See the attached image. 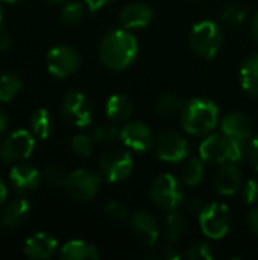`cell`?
Wrapping results in <instances>:
<instances>
[{
  "label": "cell",
  "instance_id": "603a6c76",
  "mask_svg": "<svg viewBox=\"0 0 258 260\" xmlns=\"http://www.w3.org/2000/svg\"><path fill=\"white\" fill-rule=\"evenodd\" d=\"M240 78L246 93H249L254 98H258V53L249 56L243 62Z\"/></svg>",
  "mask_w": 258,
  "mask_h": 260
},
{
  "label": "cell",
  "instance_id": "83f0119b",
  "mask_svg": "<svg viewBox=\"0 0 258 260\" xmlns=\"http://www.w3.org/2000/svg\"><path fill=\"white\" fill-rule=\"evenodd\" d=\"M182 107H184V102L181 98H178L175 94H166L157 102L155 110L161 116H172V114L178 113Z\"/></svg>",
  "mask_w": 258,
  "mask_h": 260
},
{
  "label": "cell",
  "instance_id": "ffe728a7",
  "mask_svg": "<svg viewBox=\"0 0 258 260\" xmlns=\"http://www.w3.org/2000/svg\"><path fill=\"white\" fill-rule=\"evenodd\" d=\"M240 171L236 165L230 163V165H224L216 177V187L220 193L224 195H233L237 192V189L240 187Z\"/></svg>",
  "mask_w": 258,
  "mask_h": 260
},
{
  "label": "cell",
  "instance_id": "6da1fadb",
  "mask_svg": "<svg viewBox=\"0 0 258 260\" xmlns=\"http://www.w3.org/2000/svg\"><path fill=\"white\" fill-rule=\"evenodd\" d=\"M138 44L132 34L126 30H113L103 37L99 56L102 62L111 70L126 69L137 56Z\"/></svg>",
  "mask_w": 258,
  "mask_h": 260
},
{
  "label": "cell",
  "instance_id": "4dcf8cb0",
  "mask_svg": "<svg viewBox=\"0 0 258 260\" xmlns=\"http://www.w3.org/2000/svg\"><path fill=\"white\" fill-rule=\"evenodd\" d=\"M245 17H246V11L240 5H230L228 8L224 9L220 18L228 26H239L240 23H243Z\"/></svg>",
  "mask_w": 258,
  "mask_h": 260
},
{
  "label": "cell",
  "instance_id": "d6a6232c",
  "mask_svg": "<svg viewBox=\"0 0 258 260\" xmlns=\"http://www.w3.org/2000/svg\"><path fill=\"white\" fill-rule=\"evenodd\" d=\"M122 131L111 125H100L94 129V140L97 143H111L120 137Z\"/></svg>",
  "mask_w": 258,
  "mask_h": 260
},
{
  "label": "cell",
  "instance_id": "44dd1931",
  "mask_svg": "<svg viewBox=\"0 0 258 260\" xmlns=\"http://www.w3.org/2000/svg\"><path fill=\"white\" fill-rule=\"evenodd\" d=\"M59 257L64 260H97L100 254L96 247L85 241H71L62 247Z\"/></svg>",
  "mask_w": 258,
  "mask_h": 260
},
{
  "label": "cell",
  "instance_id": "60d3db41",
  "mask_svg": "<svg viewBox=\"0 0 258 260\" xmlns=\"http://www.w3.org/2000/svg\"><path fill=\"white\" fill-rule=\"evenodd\" d=\"M204 209V206H202V203H201V200L199 198H192L190 201H189V210L190 212H201Z\"/></svg>",
  "mask_w": 258,
  "mask_h": 260
},
{
  "label": "cell",
  "instance_id": "1f68e13d",
  "mask_svg": "<svg viewBox=\"0 0 258 260\" xmlns=\"http://www.w3.org/2000/svg\"><path fill=\"white\" fill-rule=\"evenodd\" d=\"M187 257L190 260H211L214 257V253L208 242H196L189 247Z\"/></svg>",
  "mask_w": 258,
  "mask_h": 260
},
{
  "label": "cell",
  "instance_id": "4316f807",
  "mask_svg": "<svg viewBox=\"0 0 258 260\" xmlns=\"http://www.w3.org/2000/svg\"><path fill=\"white\" fill-rule=\"evenodd\" d=\"M184 230H186V219L182 218L181 213L172 212L166 221V239L175 242L182 236Z\"/></svg>",
  "mask_w": 258,
  "mask_h": 260
},
{
  "label": "cell",
  "instance_id": "5bb4252c",
  "mask_svg": "<svg viewBox=\"0 0 258 260\" xmlns=\"http://www.w3.org/2000/svg\"><path fill=\"white\" fill-rule=\"evenodd\" d=\"M120 139L125 142L126 146L137 152H146L154 145L152 131L141 122H132L122 129Z\"/></svg>",
  "mask_w": 258,
  "mask_h": 260
},
{
  "label": "cell",
  "instance_id": "4fadbf2b",
  "mask_svg": "<svg viewBox=\"0 0 258 260\" xmlns=\"http://www.w3.org/2000/svg\"><path fill=\"white\" fill-rule=\"evenodd\" d=\"M157 155L164 161H181L187 155V142L176 131H163L155 142Z\"/></svg>",
  "mask_w": 258,
  "mask_h": 260
},
{
  "label": "cell",
  "instance_id": "f35d334b",
  "mask_svg": "<svg viewBox=\"0 0 258 260\" xmlns=\"http://www.w3.org/2000/svg\"><path fill=\"white\" fill-rule=\"evenodd\" d=\"M248 225H249L251 232L258 236V209H254L249 213V216H248Z\"/></svg>",
  "mask_w": 258,
  "mask_h": 260
},
{
  "label": "cell",
  "instance_id": "7c38bea8",
  "mask_svg": "<svg viewBox=\"0 0 258 260\" xmlns=\"http://www.w3.org/2000/svg\"><path fill=\"white\" fill-rule=\"evenodd\" d=\"M129 232L132 238L143 247H154L158 239V224L157 219L144 212L138 210L129 218Z\"/></svg>",
  "mask_w": 258,
  "mask_h": 260
},
{
  "label": "cell",
  "instance_id": "f546056e",
  "mask_svg": "<svg viewBox=\"0 0 258 260\" xmlns=\"http://www.w3.org/2000/svg\"><path fill=\"white\" fill-rule=\"evenodd\" d=\"M84 12H85V8L82 3L71 2V3L64 6V9L61 12V21H64L65 24H75V23L82 20Z\"/></svg>",
  "mask_w": 258,
  "mask_h": 260
},
{
  "label": "cell",
  "instance_id": "9a60e30c",
  "mask_svg": "<svg viewBox=\"0 0 258 260\" xmlns=\"http://www.w3.org/2000/svg\"><path fill=\"white\" fill-rule=\"evenodd\" d=\"M252 129L251 119L242 113H231L222 119V133L233 140L246 142L252 136Z\"/></svg>",
  "mask_w": 258,
  "mask_h": 260
},
{
  "label": "cell",
  "instance_id": "681fc988",
  "mask_svg": "<svg viewBox=\"0 0 258 260\" xmlns=\"http://www.w3.org/2000/svg\"><path fill=\"white\" fill-rule=\"evenodd\" d=\"M192 2H198V0H192Z\"/></svg>",
  "mask_w": 258,
  "mask_h": 260
},
{
  "label": "cell",
  "instance_id": "e575fe53",
  "mask_svg": "<svg viewBox=\"0 0 258 260\" xmlns=\"http://www.w3.org/2000/svg\"><path fill=\"white\" fill-rule=\"evenodd\" d=\"M146 256L149 259L154 260H178L181 257V254L176 251V248H172V247H158V248H154Z\"/></svg>",
  "mask_w": 258,
  "mask_h": 260
},
{
  "label": "cell",
  "instance_id": "7402d4cb",
  "mask_svg": "<svg viewBox=\"0 0 258 260\" xmlns=\"http://www.w3.org/2000/svg\"><path fill=\"white\" fill-rule=\"evenodd\" d=\"M132 110H134V107H132L131 99L123 94H114L106 102L108 119H111L114 122L128 120L132 116Z\"/></svg>",
  "mask_w": 258,
  "mask_h": 260
},
{
  "label": "cell",
  "instance_id": "74e56055",
  "mask_svg": "<svg viewBox=\"0 0 258 260\" xmlns=\"http://www.w3.org/2000/svg\"><path fill=\"white\" fill-rule=\"evenodd\" d=\"M249 161L254 169L258 171V136H255L249 145Z\"/></svg>",
  "mask_w": 258,
  "mask_h": 260
},
{
  "label": "cell",
  "instance_id": "c3c4849f",
  "mask_svg": "<svg viewBox=\"0 0 258 260\" xmlns=\"http://www.w3.org/2000/svg\"><path fill=\"white\" fill-rule=\"evenodd\" d=\"M3 2H17V0H3Z\"/></svg>",
  "mask_w": 258,
  "mask_h": 260
},
{
  "label": "cell",
  "instance_id": "30bf717a",
  "mask_svg": "<svg viewBox=\"0 0 258 260\" xmlns=\"http://www.w3.org/2000/svg\"><path fill=\"white\" fill-rule=\"evenodd\" d=\"M33 139L32 136L24 131L18 129L11 133L0 145V160L2 161H17L27 158L33 151Z\"/></svg>",
  "mask_w": 258,
  "mask_h": 260
},
{
  "label": "cell",
  "instance_id": "ee69618b",
  "mask_svg": "<svg viewBox=\"0 0 258 260\" xmlns=\"http://www.w3.org/2000/svg\"><path fill=\"white\" fill-rule=\"evenodd\" d=\"M252 32H254V37H255V40L258 41V14L255 15L254 21H252Z\"/></svg>",
  "mask_w": 258,
  "mask_h": 260
},
{
  "label": "cell",
  "instance_id": "8d00e7d4",
  "mask_svg": "<svg viewBox=\"0 0 258 260\" xmlns=\"http://www.w3.org/2000/svg\"><path fill=\"white\" fill-rule=\"evenodd\" d=\"M243 197L248 204H258V178H252L245 184Z\"/></svg>",
  "mask_w": 258,
  "mask_h": 260
},
{
  "label": "cell",
  "instance_id": "d4e9b609",
  "mask_svg": "<svg viewBox=\"0 0 258 260\" xmlns=\"http://www.w3.org/2000/svg\"><path fill=\"white\" fill-rule=\"evenodd\" d=\"M32 131L40 139H47L52 133V117L47 110L40 108L35 111V114L30 119Z\"/></svg>",
  "mask_w": 258,
  "mask_h": 260
},
{
  "label": "cell",
  "instance_id": "f1b7e54d",
  "mask_svg": "<svg viewBox=\"0 0 258 260\" xmlns=\"http://www.w3.org/2000/svg\"><path fill=\"white\" fill-rule=\"evenodd\" d=\"M44 183L50 187V189H59V187H64V183H65V174L61 168H58L56 165H47L44 169H43V174H41Z\"/></svg>",
  "mask_w": 258,
  "mask_h": 260
},
{
  "label": "cell",
  "instance_id": "b9f144b4",
  "mask_svg": "<svg viewBox=\"0 0 258 260\" xmlns=\"http://www.w3.org/2000/svg\"><path fill=\"white\" fill-rule=\"evenodd\" d=\"M11 43V38L8 35V32H5L3 29H0V50L6 49Z\"/></svg>",
  "mask_w": 258,
  "mask_h": 260
},
{
  "label": "cell",
  "instance_id": "484cf974",
  "mask_svg": "<svg viewBox=\"0 0 258 260\" xmlns=\"http://www.w3.org/2000/svg\"><path fill=\"white\" fill-rule=\"evenodd\" d=\"M204 177V166L199 160L192 158L186 163L182 169V183L186 186H198Z\"/></svg>",
  "mask_w": 258,
  "mask_h": 260
},
{
  "label": "cell",
  "instance_id": "e0dca14e",
  "mask_svg": "<svg viewBox=\"0 0 258 260\" xmlns=\"http://www.w3.org/2000/svg\"><path fill=\"white\" fill-rule=\"evenodd\" d=\"M154 17L152 9L144 3H131L120 14V23L126 29L144 27Z\"/></svg>",
  "mask_w": 258,
  "mask_h": 260
},
{
  "label": "cell",
  "instance_id": "836d02e7",
  "mask_svg": "<svg viewBox=\"0 0 258 260\" xmlns=\"http://www.w3.org/2000/svg\"><path fill=\"white\" fill-rule=\"evenodd\" d=\"M71 148L79 157H90L93 152V142L87 136H76L71 140Z\"/></svg>",
  "mask_w": 258,
  "mask_h": 260
},
{
  "label": "cell",
  "instance_id": "7a4b0ae2",
  "mask_svg": "<svg viewBox=\"0 0 258 260\" xmlns=\"http://www.w3.org/2000/svg\"><path fill=\"white\" fill-rule=\"evenodd\" d=\"M219 120V111L214 102L204 98L189 101L181 111L182 128L193 136H202L214 129Z\"/></svg>",
  "mask_w": 258,
  "mask_h": 260
},
{
  "label": "cell",
  "instance_id": "bcb514c9",
  "mask_svg": "<svg viewBox=\"0 0 258 260\" xmlns=\"http://www.w3.org/2000/svg\"><path fill=\"white\" fill-rule=\"evenodd\" d=\"M44 2H47V3H50V5H55V3H59V2H62V0H44Z\"/></svg>",
  "mask_w": 258,
  "mask_h": 260
},
{
  "label": "cell",
  "instance_id": "ba28073f",
  "mask_svg": "<svg viewBox=\"0 0 258 260\" xmlns=\"http://www.w3.org/2000/svg\"><path fill=\"white\" fill-rule=\"evenodd\" d=\"M100 169L108 181L119 183L126 180L132 172V158L126 151L109 149L100 157Z\"/></svg>",
  "mask_w": 258,
  "mask_h": 260
},
{
  "label": "cell",
  "instance_id": "ac0fdd59",
  "mask_svg": "<svg viewBox=\"0 0 258 260\" xmlns=\"http://www.w3.org/2000/svg\"><path fill=\"white\" fill-rule=\"evenodd\" d=\"M58 247L55 238L47 233H36L30 236L24 244V253L32 259H47L50 257Z\"/></svg>",
  "mask_w": 258,
  "mask_h": 260
},
{
  "label": "cell",
  "instance_id": "7bdbcfd3",
  "mask_svg": "<svg viewBox=\"0 0 258 260\" xmlns=\"http://www.w3.org/2000/svg\"><path fill=\"white\" fill-rule=\"evenodd\" d=\"M6 200V184L5 181L0 178V204Z\"/></svg>",
  "mask_w": 258,
  "mask_h": 260
},
{
  "label": "cell",
  "instance_id": "cb8c5ba5",
  "mask_svg": "<svg viewBox=\"0 0 258 260\" xmlns=\"http://www.w3.org/2000/svg\"><path fill=\"white\" fill-rule=\"evenodd\" d=\"M21 79L14 72L0 73V102L11 101L21 90Z\"/></svg>",
  "mask_w": 258,
  "mask_h": 260
},
{
  "label": "cell",
  "instance_id": "2e32d148",
  "mask_svg": "<svg viewBox=\"0 0 258 260\" xmlns=\"http://www.w3.org/2000/svg\"><path fill=\"white\" fill-rule=\"evenodd\" d=\"M40 172L29 165H17L11 169L9 174L11 186L20 193L35 190L40 184Z\"/></svg>",
  "mask_w": 258,
  "mask_h": 260
},
{
  "label": "cell",
  "instance_id": "277c9868",
  "mask_svg": "<svg viewBox=\"0 0 258 260\" xmlns=\"http://www.w3.org/2000/svg\"><path fill=\"white\" fill-rule=\"evenodd\" d=\"M192 49L202 58L211 59L220 49L222 44V32L217 23L211 20H204L195 24L190 30L189 37Z\"/></svg>",
  "mask_w": 258,
  "mask_h": 260
},
{
  "label": "cell",
  "instance_id": "9c48e42d",
  "mask_svg": "<svg viewBox=\"0 0 258 260\" xmlns=\"http://www.w3.org/2000/svg\"><path fill=\"white\" fill-rule=\"evenodd\" d=\"M62 113L64 116L79 128H85L91 123L93 119V107L84 93L78 90H71L65 94L62 101Z\"/></svg>",
  "mask_w": 258,
  "mask_h": 260
},
{
  "label": "cell",
  "instance_id": "8992f818",
  "mask_svg": "<svg viewBox=\"0 0 258 260\" xmlns=\"http://www.w3.org/2000/svg\"><path fill=\"white\" fill-rule=\"evenodd\" d=\"M151 197L158 207L166 210H175L184 200L179 181L170 174L160 175L154 181Z\"/></svg>",
  "mask_w": 258,
  "mask_h": 260
},
{
  "label": "cell",
  "instance_id": "7dc6e473",
  "mask_svg": "<svg viewBox=\"0 0 258 260\" xmlns=\"http://www.w3.org/2000/svg\"><path fill=\"white\" fill-rule=\"evenodd\" d=\"M2 15H3V12H2V8H0V29H2Z\"/></svg>",
  "mask_w": 258,
  "mask_h": 260
},
{
  "label": "cell",
  "instance_id": "3957f363",
  "mask_svg": "<svg viewBox=\"0 0 258 260\" xmlns=\"http://www.w3.org/2000/svg\"><path fill=\"white\" fill-rule=\"evenodd\" d=\"M246 142L233 140L225 134H214L205 139L201 143L199 154L204 161L208 163H224V161H236L240 160L245 154Z\"/></svg>",
  "mask_w": 258,
  "mask_h": 260
},
{
  "label": "cell",
  "instance_id": "5b68a950",
  "mask_svg": "<svg viewBox=\"0 0 258 260\" xmlns=\"http://www.w3.org/2000/svg\"><path fill=\"white\" fill-rule=\"evenodd\" d=\"M199 222L205 236L211 239H220L230 230L231 215L225 204L211 203L204 206V209L199 212Z\"/></svg>",
  "mask_w": 258,
  "mask_h": 260
},
{
  "label": "cell",
  "instance_id": "ab89813d",
  "mask_svg": "<svg viewBox=\"0 0 258 260\" xmlns=\"http://www.w3.org/2000/svg\"><path fill=\"white\" fill-rule=\"evenodd\" d=\"M85 2V5L90 8V11H97V9H100L103 5H106L109 0H84Z\"/></svg>",
  "mask_w": 258,
  "mask_h": 260
},
{
  "label": "cell",
  "instance_id": "8fae6325",
  "mask_svg": "<svg viewBox=\"0 0 258 260\" xmlns=\"http://www.w3.org/2000/svg\"><path fill=\"white\" fill-rule=\"evenodd\" d=\"M79 64L81 56L70 46H58L47 53V69L52 75L58 78L71 75L78 70Z\"/></svg>",
  "mask_w": 258,
  "mask_h": 260
},
{
  "label": "cell",
  "instance_id": "d590c367",
  "mask_svg": "<svg viewBox=\"0 0 258 260\" xmlns=\"http://www.w3.org/2000/svg\"><path fill=\"white\" fill-rule=\"evenodd\" d=\"M105 215L109 216L111 219L120 221V219H125V218H126L128 212H126V207H125L122 203L113 201V203H108V204L105 206Z\"/></svg>",
  "mask_w": 258,
  "mask_h": 260
},
{
  "label": "cell",
  "instance_id": "f6af8a7d",
  "mask_svg": "<svg viewBox=\"0 0 258 260\" xmlns=\"http://www.w3.org/2000/svg\"><path fill=\"white\" fill-rule=\"evenodd\" d=\"M5 126H6V117H5V114L2 113V110H0V133L5 129Z\"/></svg>",
  "mask_w": 258,
  "mask_h": 260
},
{
  "label": "cell",
  "instance_id": "52a82bcc",
  "mask_svg": "<svg viewBox=\"0 0 258 260\" xmlns=\"http://www.w3.org/2000/svg\"><path fill=\"white\" fill-rule=\"evenodd\" d=\"M100 187V178L97 174L87 171V169H79L71 172L64 183V189L71 197L73 200L78 201H88L96 197Z\"/></svg>",
  "mask_w": 258,
  "mask_h": 260
},
{
  "label": "cell",
  "instance_id": "d6986e66",
  "mask_svg": "<svg viewBox=\"0 0 258 260\" xmlns=\"http://www.w3.org/2000/svg\"><path fill=\"white\" fill-rule=\"evenodd\" d=\"M29 213H30V203L24 198H17L5 206L0 221L5 227H18L27 219Z\"/></svg>",
  "mask_w": 258,
  "mask_h": 260
}]
</instances>
